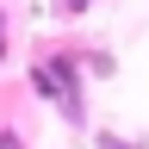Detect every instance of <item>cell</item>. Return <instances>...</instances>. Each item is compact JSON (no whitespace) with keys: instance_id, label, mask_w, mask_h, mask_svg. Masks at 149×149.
Returning a JSON list of instances; mask_svg holds the SVG:
<instances>
[{"instance_id":"4","label":"cell","mask_w":149,"mask_h":149,"mask_svg":"<svg viewBox=\"0 0 149 149\" xmlns=\"http://www.w3.org/2000/svg\"><path fill=\"white\" fill-rule=\"evenodd\" d=\"M0 50H6V37H0Z\"/></svg>"},{"instance_id":"3","label":"cell","mask_w":149,"mask_h":149,"mask_svg":"<svg viewBox=\"0 0 149 149\" xmlns=\"http://www.w3.org/2000/svg\"><path fill=\"white\" fill-rule=\"evenodd\" d=\"M0 149H19V137H0Z\"/></svg>"},{"instance_id":"2","label":"cell","mask_w":149,"mask_h":149,"mask_svg":"<svg viewBox=\"0 0 149 149\" xmlns=\"http://www.w3.org/2000/svg\"><path fill=\"white\" fill-rule=\"evenodd\" d=\"M81 6H87V0H62V13H81Z\"/></svg>"},{"instance_id":"1","label":"cell","mask_w":149,"mask_h":149,"mask_svg":"<svg viewBox=\"0 0 149 149\" xmlns=\"http://www.w3.org/2000/svg\"><path fill=\"white\" fill-rule=\"evenodd\" d=\"M100 149H143V143H124V137H100Z\"/></svg>"}]
</instances>
